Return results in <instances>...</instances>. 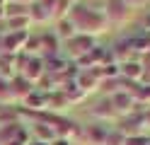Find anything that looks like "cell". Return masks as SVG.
I'll return each instance as SVG.
<instances>
[{"instance_id":"cell-1","label":"cell","mask_w":150,"mask_h":145,"mask_svg":"<svg viewBox=\"0 0 150 145\" xmlns=\"http://www.w3.org/2000/svg\"><path fill=\"white\" fill-rule=\"evenodd\" d=\"M68 17L73 19L78 34L95 36V34H102V32L109 29V22H107V17H104L102 10H92V7H85V5H73Z\"/></svg>"},{"instance_id":"cell-2","label":"cell","mask_w":150,"mask_h":145,"mask_svg":"<svg viewBox=\"0 0 150 145\" xmlns=\"http://www.w3.org/2000/svg\"><path fill=\"white\" fill-rule=\"evenodd\" d=\"M102 12H104L107 22L111 27V24H126L128 19H131V15H133V10H131L124 0H109L107 10H102Z\"/></svg>"},{"instance_id":"cell-3","label":"cell","mask_w":150,"mask_h":145,"mask_svg":"<svg viewBox=\"0 0 150 145\" xmlns=\"http://www.w3.org/2000/svg\"><path fill=\"white\" fill-rule=\"evenodd\" d=\"M109 102H111V106L116 109V114H119V119L121 116H128V114H133L136 111V106H138V102H136V97L131 94L128 90H119L114 92V94H109Z\"/></svg>"},{"instance_id":"cell-4","label":"cell","mask_w":150,"mask_h":145,"mask_svg":"<svg viewBox=\"0 0 150 145\" xmlns=\"http://www.w3.org/2000/svg\"><path fill=\"white\" fill-rule=\"evenodd\" d=\"M65 46H68L73 58H82L85 53H90L92 48H97V39L90 36V34H75L70 41H65Z\"/></svg>"},{"instance_id":"cell-5","label":"cell","mask_w":150,"mask_h":145,"mask_svg":"<svg viewBox=\"0 0 150 145\" xmlns=\"http://www.w3.org/2000/svg\"><path fill=\"white\" fill-rule=\"evenodd\" d=\"M75 85H78L85 94L99 90V85H102V70H99V68H87V70H80L78 77H75Z\"/></svg>"},{"instance_id":"cell-6","label":"cell","mask_w":150,"mask_h":145,"mask_svg":"<svg viewBox=\"0 0 150 145\" xmlns=\"http://www.w3.org/2000/svg\"><path fill=\"white\" fill-rule=\"evenodd\" d=\"M107 135H109V128H104L102 123H90L80 128L78 138H82L85 145H107Z\"/></svg>"},{"instance_id":"cell-7","label":"cell","mask_w":150,"mask_h":145,"mask_svg":"<svg viewBox=\"0 0 150 145\" xmlns=\"http://www.w3.org/2000/svg\"><path fill=\"white\" fill-rule=\"evenodd\" d=\"M44 68H46V63H44L41 56H29L24 61V65L20 68V75L24 77V80H29L32 85H36L41 80V75H44Z\"/></svg>"},{"instance_id":"cell-8","label":"cell","mask_w":150,"mask_h":145,"mask_svg":"<svg viewBox=\"0 0 150 145\" xmlns=\"http://www.w3.org/2000/svg\"><path fill=\"white\" fill-rule=\"evenodd\" d=\"M27 39H29V32H7V34L3 36V41H0V46H3V53L17 56L20 51H24Z\"/></svg>"},{"instance_id":"cell-9","label":"cell","mask_w":150,"mask_h":145,"mask_svg":"<svg viewBox=\"0 0 150 145\" xmlns=\"http://www.w3.org/2000/svg\"><path fill=\"white\" fill-rule=\"evenodd\" d=\"M143 73H145V65L140 63V58H136V61H126V63H119V75L126 77L128 82H140Z\"/></svg>"},{"instance_id":"cell-10","label":"cell","mask_w":150,"mask_h":145,"mask_svg":"<svg viewBox=\"0 0 150 145\" xmlns=\"http://www.w3.org/2000/svg\"><path fill=\"white\" fill-rule=\"evenodd\" d=\"M111 56H114L119 63H126V61H136V58H140L131 39H121V41H116V46H114V51H111Z\"/></svg>"},{"instance_id":"cell-11","label":"cell","mask_w":150,"mask_h":145,"mask_svg":"<svg viewBox=\"0 0 150 145\" xmlns=\"http://www.w3.org/2000/svg\"><path fill=\"white\" fill-rule=\"evenodd\" d=\"M53 34L58 36V41H70V39L78 34V29H75V24H73L70 17H61L58 22H56V32Z\"/></svg>"},{"instance_id":"cell-12","label":"cell","mask_w":150,"mask_h":145,"mask_svg":"<svg viewBox=\"0 0 150 145\" xmlns=\"http://www.w3.org/2000/svg\"><path fill=\"white\" fill-rule=\"evenodd\" d=\"M32 133H34V140H41V143H49V145L56 140V131L46 121H39V119H36V123L32 126Z\"/></svg>"},{"instance_id":"cell-13","label":"cell","mask_w":150,"mask_h":145,"mask_svg":"<svg viewBox=\"0 0 150 145\" xmlns=\"http://www.w3.org/2000/svg\"><path fill=\"white\" fill-rule=\"evenodd\" d=\"M92 116H95V119H99V121H116V119H119V114H116L114 106H111L109 97H107L102 104H97L95 109H92Z\"/></svg>"},{"instance_id":"cell-14","label":"cell","mask_w":150,"mask_h":145,"mask_svg":"<svg viewBox=\"0 0 150 145\" xmlns=\"http://www.w3.org/2000/svg\"><path fill=\"white\" fill-rule=\"evenodd\" d=\"M29 7H32V10H27V15H29L32 24H34V22H49V19H51V15H53L46 5H41V3H39V0H34Z\"/></svg>"},{"instance_id":"cell-15","label":"cell","mask_w":150,"mask_h":145,"mask_svg":"<svg viewBox=\"0 0 150 145\" xmlns=\"http://www.w3.org/2000/svg\"><path fill=\"white\" fill-rule=\"evenodd\" d=\"M24 106L32 111H46V94H41V90H34L24 97Z\"/></svg>"},{"instance_id":"cell-16","label":"cell","mask_w":150,"mask_h":145,"mask_svg":"<svg viewBox=\"0 0 150 145\" xmlns=\"http://www.w3.org/2000/svg\"><path fill=\"white\" fill-rule=\"evenodd\" d=\"M39 51H46V56L58 53V36L56 34H41L39 36Z\"/></svg>"},{"instance_id":"cell-17","label":"cell","mask_w":150,"mask_h":145,"mask_svg":"<svg viewBox=\"0 0 150 145\" xmlns=\"http://www.w3.org/2000/svg\"><path fill=\"white\" fill-rule=\"evenodd\" d=\"M7 27H10V32H29V27H32V19L29 15H17V17H10L7 19Z\"/></svg>"},{"instance_id":"cell-18","label":"cell","mask_w":150,"mask_h":145,"mask_svg":"<svg viewBox=\"0 0 150 145\" xmlns=\"http://www.w3.org/2000/svg\"><path fill=\"white\" fill-rule=\"evenodd\" d=\"M20 119L22 116L17 114V109L15 106H3V111H0V128H3V126H15V123H20Z\"/></svg>"},{"instance_id":"cell-19","label":"cell","mask_w":150,"mask_h":145,"mask_svg":"<svg viewBox=\"0 0 150 145\" xmlns=\"http://www.w3.org/2000/svg\"><path fill=\"white\" fill-rule=\"evenodd\" d=\"M73 5H75L73 0H56V5H53V15L58 17V19H61V17H68V15H70V10H73Z\"/></svg>"},{"instance_id":"cell-20","label":"cell","mask_w":150,"mask_h":145,"mask_svg":"<svg viewBox=\"0 0 150 145\" xmlns=\"http://www.w3.org/2000/svg\"><path fill=\"white\" fill-rule=\"evenodd\" d=\"M148 143H150V138H148V135H143V133L126 135V138H124V145H148Z\"/></svg>"},{"instance_id":"cell-21","label":"cell","mask_w":150,"mask_h":145,"mask_svg":"<svg viewBox=\"0 0 150 145\" xmlns=\"http://www.w3.org/2000/svg\"><path fill=\"white\" fill-rule=\"evenodd\" d=\"M124 3H126L131 10H138V7H143V5H145V0H124Z\"/></svg>"},{"instance_id":"cell-22","label":"cell","mask_w":150,"mask_h":145,"mask_svg":"<svg viewBox=\"0 0 150 145\" xmlns=\"http://www.w3.org/2000/svg\"><path fill=\"white\" fill-rule=\"evenodd\" d=\"M143 126L150 128V106H145V111H143Z\"/></svg>"},{"instance_id":"cell-23","label":"cell","mask_w":150,"mask_h":145,"mask_svg":"<svg viewBox=\"0 0 150 145\" xmlns=\"http://www.w3.org/2000/svg\"><path fill=\"white\" fill-rule=\"evenodd\" d=\"M143 32H148L150 34V12L145 15V19H143Z\"/></svg>"},{"instance_id":"cell-24","label":"cell","mask_w":150,"mask_h":145,"mask_svg":"<svg viewBox=\"0 0 150 145\" xmlns=\"http://www.w3.org/2000/svg\"><path fill=\"white\" fill-rule=\"evenodd\" d=\"M51 145H70V140H65V138H56Z\"/></svg>"},{"instance_id":"cell-25","label":"cell","mask_w":150,"mask_h":145,"mask_svg":"<svg viewBox=\"0 0 150 145\" xmlns=\"http://www.w3.org/2000/svg\"><path fill=\"white\" fill-rule=\"evenodd\" d=\"M10 3H17V5H24V7H27V5H32L34 0H10Z\"/></svg>"},{"instance_id":"cell-26","label":"cell","mask_w":150,"mask_h":145,"mask_svg":"<svg viewBox=\"0 0 150 145\" xmlns=\"http://www.w3.org/2000/svg\"><path fill=\"white\" fill-rule=\"evenodd\" d=\"M3 17H5V7L0 5V19H3Z\"/></svg>"},{"instance_id":"cell-27","label":"cell","mask_w":150,"mask_h":145,"mask_svg":"<svg viewBox=\"0 0 150 145\" xmlns=\"http://www.w3.org/2000/svg\"><path fill=\"white\" fill-rule=\"evenodd\" d=\"M73 3H75V0H73Z\"/></svg>"},{"instance_id":"cell-28","label":"cell","mask_w":150,"mask_h":145,"mask_svg":"<svg viewBox=\"0 0 150 145\" xmlns=\"http://www.w3.org/2000/svg\"><path fill=\"white\" fill-rule=\"evenodd\" d=\"M148 145H150V143H148Z\"/></svg>"}]
</instances>
